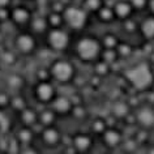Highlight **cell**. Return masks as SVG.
I'll return each instance as SVG.
<instances>
[{
  "label": "cell",
  "instance_id": "obj_31",
  "mask_svg": "<svg viewBox=\"0 0 154 154\" xmlns=\"http://www.w3.org/2000/svg\"><path fill=\"white\" fill-rule=\"evenodd\" d=\"M18 54L12 50H4L3 52H0V61H2L4 65L7 67H13L14 64L17 63V59H18Z\"/></svg>",
  "mask_w": 154,
  "mask_h": 154
},
{
  "label": "cell",
  "instance_id": "obj_20",
  "mask_svg": "<svg viewBox=\"0 0 154 154\" xmlns=\"http://www.w3.org/2000/svg\"><path fill=\"white\" fill-rule=\"evenodd\" d=\"M59 116L56 115V112L54 111L50 106H43L42 109H39L38 112V124L42 128L43 127H50V125H56L59 123Z\"/></svg>",
  "mask_w": 154,
  "mask_h": 154
},
{
  "label": "cell",
  "instance_id": "obj_36",
  "mask_svg": "<svg viewBox=\"0 0 154 154\" xmlns=\"http://www.w3.org/2000/svg\"><path fill=\"white\" fill-rule=\"evenodd\" d=\"M35 80L37 81H50L51 80V73H50V68L47 67H38L35 71ZM52 81V80H51Z\"/></svg>",
  "mask_w": 154,
  "mask_h": 154
},
{
  "label": "cell",
  "instance_id": "obj_2",
  "mask_svg": "<svg viewBox=\"0 0 154 154\" xmlns=\"http://www.w3.org/2000/svg\"><path fill=\"white\" fill-rule=\"evenodd\" d=\"M102 50L101 39L91 34H84L75 43V55L84 64L93 65L95 61L99 60Z\"/></svg>",
  "mask_w": 154,
  "mask_h": 154
},
{
  "label": "cell",
  "instance_id": "obj_15",
  "mask_svg": "<svg viewBox=\"0 0 154 154\" xmlns=\"http://www.w3.org/2000/svg\"><path fill=\"white\" fill-rule=\"evenodd\" d=\"M13 137L18 141L21 146L26 145H33L37 144L38 140V133L37 131L32 128V127H25V125H17L13 131Z\"/></svg>",
  "mask_w": 154,
  "mask_h": 154
},
{
  "label": "cell",
  "instance_id": "obj_14",
  "mask_svg": "<svg viewBox=\"0 0 154 154\" xmlns=\"http://www.w3.org/2000/svg\"><path fill=\"white\" fill-rule=\"evenodd\" d=\"M138 35L144 43H154V16L146 13L138 21Z\"/></svg>",
  "mask_w": 154,
  "mask_h": 154
},
{
  "label": "cell",
  "instance_id": "obj_24",
  "mask_svg": "<svg viewBox=\"0 0 154 154\" xmlns=\"http://www.w3.org/2000/svg\"><path fill=\"white\" fill-rule=\"evenodd\" d=\"M29 106V102L28 99H26V97L24 94L21 93H13L12 97H11V103H9V110L13 111L14 114H18L21 112L24 109H26V107Z\"/></svg>",
  "mask_w": 154,
  "mask_h": 154
},
{
  "label": "cell",
  "instance_id": "obj_40",
  "mask_svg": "<svg viewBox=\"0 0 154 154\" xmlns=\"http://www.w3.org/2000/svg\"><path fill=\"white\" fill-rule=\"evenodd\" d=\"M65 7H67V4L63 3L61 0H50V4H48L50 11H52V12H60V13H63Z\"/></svg>",
  "mask_w": 154,
  "mask_h": 154
},
{
  "label": "cell",
  "instance_id": "obj_29",
  "mask_svg": "<svg viewBox=\"0 0 154 154\" xmlns=\"http://www.w3.org/2000/svg\"><path fill=\"white\" fill-rule=\"evenodd\" d=\"M71 118L77 122H85L89 119V110H88V107L84 103L75 105L72 110V114H71Z\"/></svg>",
  "mask_w": 154,
  "mask_h": 154
},
{
  "label": "cell",
  "instance_id": "obj_25",
  "mask_svg": "<svg viewBox=\"0 0 154 154\" xmlns=\"http://www.w3.org/2000/svg\"><path fill=\"white\" fill-rule=\"evenodd\" d=\"M116 51H118V55L120 57V60H127V59H129V57L133 56L134 46L129 41L120 39V42H119V45L116 47Z\"/></svg>",
  "mask_w": 154,
  "mask_h": 154
},
{
  "label": "cell",
  "instance_id": "obj_17",
  "mask_svg": "<svg viewBox=\"0 0 154 154\" xmlns=\"http://www.w3.org/2000/svg\"><path fill=\"white\" fill-rule=\"evenodd\" d=\"M38 112L39 110L37 107H34L32 105H29L26 109H24L21 112H18L16 115L18 125H25V127H32L35 129V127H38Z\"/></svg>",
  "mask_w": 154,
  "mask_h": 154
},
{
  "label": "cell",
  "instance_id": "obj_1",
  "mask_svg": "<svg viewBox=\"0 0 154 154\" xmlns=\"http://www.w3.org/2000/svg\"><path fill=\"white\" fill-rule=\"evenodd\" d=\"M123 77L134 91L144 94L154 88V68L149 60H141L122 72Z\"/></svg>",
  "mask_w": 154,
  "mask_h": 154
},
{
  "label": "cell",
  "instance_id": "obj_34",
  "mask_svg": "<svg viewBox=\"0 0 154 154\" xmlns=\"http://www.w3.org/2000/svg\"><path fill=\"white\" fill-rule=\"evenodd\" d=\"M122 149L124 150V152H127L128 154H134L137 152L140 148V145L137 144V141L133 138V136H129L124 138V141H123V145H122Z\"/></svg>",
  "mask_w": 154,
  "mask_h": 154
},
{
  "label": "cell",
  "instance_id": "obj_32",
  "mask_svg": "<svg viewBox=\"0 0 154 154\" xmlns=\"http://www.w3.org/2000/svg\"><path fill=\"white\" fill-rule=\"evenodd\" d=\"M99 59L106 61L107 64H110L111 67H112L114 64H116L118 61L120 60V57H119V55H118L116 48H103Z\"/></svg>",
  "mask_w": 154,
  "mask_h": 154
},
{
  "label": "cell",
  "instance_id": "obj_30",
  "mask_svg": "<svg viewBox=\"0 0 154 154\" xmlns=\"http://www.w3.org/2000/svg\"><path fill=\"white\" fill-rule=\"evenodd\" d=\"M150 131H146V129H142V128H137L136 132H134L132 136L133 138L137 141V144L140 145V148H145V146H148L150 142Z\"/></svg>",
  "mask_w": 154,
  "mask_h": 154
},
{
  "label": "cell",
  "instance_id": "obj_47",
  "mask_svg": "<svg viewBox=\"0 0 154 154\" xmlns=\"http://www.w3.org/2000/svg\"><path fill=\"white\" fill-rule=\"evenodd\" d=\"M0 154H8L7 152H3V150H0Z\"/></svg>",
  "mask_w": 154,
  "mask_h": 154
},
{
  "label": "cell",
  "instance_id": "obj_43",
  "mask_svg": "<svg viewBox=\"0 0 154 154\" xmlns=\"http://www.w3.org/2000/svg\"><path fill=\"white\" fill-rule=\"evenodd\" d=\"M145 153L144 154H154V142H150L148 146H145Z\"/></svg>",
  "mask_w": 154,
  "mask_h": 154
},
{
  "label": "cell",
  "instance_id": "obj_39",
  "mask_svg": "<svg viewBox=\"0 0 154 154\" xmlns=\"http://www.w3.org/2000/svg\"><path fill=\"white\" fill-rule=\"evenodd\" d=\"M18 154H43V153H42V148H41V146H38L37 144H33V145L21 146Z\"/></svg>",
  "mask_w": 154,
  "mask_h": 154
},
{
  "label": "cell",
  "instance_id": "obj_8",
  "mask_svg": "<svg viewBox=\"0 0 154 154\" xmlns=\"http://www.w3.org/2000/svg\"><path fill=\"white\" fill-rule=\"evenodd\" d=\"M33 98L39 106H50L59 94L57 85L54 81H37L32 89Z\"/></svg>",
  "mask_w": 154,
  "mask_h": 154
},
{
  "label": "cell",
  "instance_id": "obj_6",
  "mask_svg": "<svg viewBox=\"0 0 154 154\" xmlns=\"http://www.w3.org/2000/svg\"><path fill=\"white\" fill-rule=\"evenodd\" d=\"M13 48L20 56H32L38 50V37L28 29H22L13 38Z\"/></svg>",
  "mask_w": 154,
  "mask_h": 154
},
{
  "label": "cell",
  "instance_id": "obj_12",
  "mask_svg": "<svg viewBox=\"0 0 154 154\" xmlns=\"http://www.w3.org/2000/svg\"><path fill=\"white\" fill-rule=\"evenodd\" d=\"M33 11L24 4H17L9 8V20L16 28L20 29H28L33 18Z\"/></svg>",
  "mask_w": 154,
  "mask_h": 154
},
{
  "label": "cell",
  "instance_id": "obj_4",
  "mask_svg": "<svg viewBox=\"0 0 154 154\" xmlns=\"http://www.w3.org/2000/svg\"><path fill=\"white\" fill-rule=\"evenodd\" d=\"M91 14L82 8V5L80 4H67L65 9L63 11V17L65 22V28L71 32H82L86 29V26L89 25Z\"/></svg>",
  "mask_w": 154,
  "mask_h": 154
},
{
  "label": "cell",
  "instance_id": "obj_9",
  "mask_svg": "<svg viewBox=\"0 0 154 154\" xmlns=\"http://www.w3.org/2000/svg\"><path fill=\"white\" fill-rule=\"evenodd\" d=\"M124 138H125L124 131L122 128H119L118 125H110L109 128L102 133V136L98 137V140L107 152L112 153L115 150L122 148Z\"/></svg>",
  "mask_w": 154,
  "mask_h": 154
},
{
  "label": "cell",
  "instance_id": "obj_35",
  "mask_svg": "<svg viewBox=\"0 0 154 154\" xmlns=\"http://www.w3.org/2000/svg\"><path fill=\"white\" fill-rule=\"evenodd\" d=\"M122 29L124 30L127 34H136L138 33V21L134 18H128V20L122 22Z\"/></svg>",
  "mask_w": 154,
  "mask_h": 154
},
{
  "label": "cell",
  "instance_id": "obj_5",
  "mask_svg": "<svg viewBox=\"0 0 154 154\" xmlns=\"http://www.w3.org/2000/svg\"><path fill=\"white\" fill-rule=\"evenodd\" d=\"M45 43L51 52H65L72 45V34L67 28L50 29L45 35Z\"/></svg>",
  "mask_w": 154,
  "mask_h": 154
},
{
  "label": "cell",
  "instance_id": "obj_21",
  "mask_svg": "<svg viewBox=\"0 0 154 154\" xmlns=\"http://www.w3.org/2000/svg\"><path fill=\"white\" fill-rule=\"evenodd\" d=\"M109 127H110V124H109V122H107V118L98 115V116L90 118L89 128H88V131H89L93 136H95L98 138L99 136H102V133L105 132Z\"/></svg>",
  "mask_w": 154,
  "mask_h": 154
},
{
  "label": "cell",
  "instance_id": "obj_33",
  "mask_svg": "<svg viewBox=\"0 0 154 154\" xmlns=\"http://www.w3.org/2000/svg\"><path fill=\"white\" fill-rule=\"evenodd\" d=\"M105 4H106L105 0H84L81 5L90 14H95Z\"/></svg>",
  "mask_w": 154,
  "mask_h": 154
},
{
  "label": "cell",
  "instance_id": "obj_37",
  "mask_svg": "<svg viewBox=\"0 0 154 154\" xmlns=\"http://www.w3.org/2000/svg\"><path fill=\"white\" fill-rule=\"evenodd\" d=\"M12 94L8 90H0V110H9V103Z\"/></svg>",
  "mask_w": 154,
  "mask_h": 154
},
{
  "label": "cell",
  "instance_id": "obj_18",
  "mask_svg": "<svg viewBox=\"0 0 154 154\" xmlns=\"http://www.w3.org/2000/svg\"><path fill=\"white\" fill-rule=\"evenodd\" d=\"M112 8L115 11L116 20L119 22H123V21L128 20V18H132L134 16V13H136L129 0H116V2H114Z\"/></svg>",
  "mask_w": 154,
  "mask_h": 154
},
{
  "label": "cell",
  "instance_id": "obj_3",
  "mask_svg": "<svg viewBox=\"0 0 154 154\" xmlns=\"http://www.w3.org/2000/svg\"><path fill=\"white\" fill-rule=\"evenodd\" d=\"M48 68L50 73H51V80L56 85H71L77 76L75 64L71 60L64 59V57H57V59L52 60Z\"/></svg>",
  "mask_w": 154,
  "mask_h": 154
},
{
  "label": "cell",
  "instance_id": "obj_13",
  "mask_svg": "<svg viewBox=\"0 0 154 154\" xmlns=\"http://www.w3.org/2000/svg\"><path fill=\"white\" fill-rule=\"evenodd\" d=\"M73 106L75 105H73L71 97H69V95H65V94H60V93L56 95V98L54 99V102L50 105V107L56 112L59 119L71 118Z\"/></svg>",
  "mask_w": 154,
  "mask_h": 154
},
{
  "label": "cell",
  "instance_id": "obj_45",
  "mask_svg": "<svg viewBox=\"0 0 154 154\" xmlns=\"http://www.w3.org/2000/svg\"><path fill=\"white\" fill-rule=\"evenodd\" d=\"M55 154H67V153H65L64 150L60 148V149H57V150H56V152H55Z\"/></svg>",
  "mask_w": 154,
  "mask_h": 154
},
{
  "label": "cell",
  "instance_id": "obj_28",
  "mask_svg": "<svg viewBox=\"0 0 154 154\" xmlns=\"http://www.w3.org/2000/svg\"><path fill=\"white\" fill-rule=\"evenodd\" d=\"M46 17H47V22H48L50 29H57V28H64L65 26L63 13L48 11V13L46 14Z\"/></svg>",
  "mask_w": 154,
  "mask_h": 154
},
{
  "label": "cell",
  "instance_id": "obj_22",
  "mask_svg": "<svg viewBox=\"0 0 154 154\" xmlns=\"http://www.w3.org/2000/svg\"><path fill=\"white\" fill-rule=\"evenodd\" d=\"M7 89L13 93H21L26 86V80L21 73H11L5 79Z\"/></svg>",
  "mask_w": 154,
  "mask_h": 154
},
{
  "label": "cell",
  "instance_id": "obj_46",
  "mask_svg": "<svg viewBox=\"0 0 154 154\" xmlns=\"http://www.w3.org/2000/svg\"><path fill=\"white\" fill-rule=\"evenodd\" d=\"M82 2L84 0H72V3H75V4H80V5L82 4Z\"/></svg>",
  "mask_w": 154,
  "mask_h": 154
},
{
  "label": "cell",
  "instance_id": "obj_41",
  "mask_svg": "<svg viewBox=\"0 0 154 154\" xmlns=\"http://www.w3.org/2000/svg\"><path fill=\"white\" fill-rule=\"evenodd\" d=\"M13 0H0V9H9Z\"/></svg>",
  "mask_w": 154,
  "mask_h": 154
},
{
  "label": "cell",
  "instance_id": "obj_26",
  "mask_svg": "<svg viewBox=\"0 0 154 154\" xmlns=\"http://www.w3.org/2000/svg\"><path fill=\"white\" fill-rule=\"evenodd\" d=\"M91 69H93V75L99 77V79H106L107 76H110L111 71H112V67L110 64H107L106 61L103 60H97L95 63L91 65Z\"/></svg>",
  "mask_w": 154,
  "mask_h": 154
},
{
  "label": "cell",
  "instance_id": "obj_16",
  "mask_svg": "<svg viewBox=\"0 0 154 154\" xmlns=\"http://www.w3.org/2000/svg\"><path fill=\"white\" fill-rule=\"evenodd\" d=\"M133 109L131 107V105L128 103L127 99H123V98H119V99H115L114 102H111V106H110V116H112L116 122H122L128 116V115L132 114Z\"/></svg>",
  "mask_w": 154,
  "mask_h": 154
},
{
  "label": "cell",
  "instance_id": "obj_44",
  "mask_svg": "<svg viewBox=\"0 0 154 154\" xmlns=\"http://www.w3.org/2000/svg\"><path fill=\"white\" fill-rule=\"evenodd\" d=\"M112 154H128V153L124 152V150L120 148V149H118V150H115V152H112Z\"/></svg>",
  "mask_w": 154,
  "mask_h": 154
},
{
  "label": "cell",
  "instance_id": "obj_42",
  "mask_svg": "<svg viewBox=\"0 0 154 154\" xmlns=\"http://www.w3.org/2000/svg\"><path fill=\"white\" fill-rule=\"evenodd\" d=\"M148 14H152V16H154V0H149L148 3Z\"/></svg>",
  "mask_w": 154,
  "mask_h": 154
},
{
  "label": "cell",
  "instance_id": "obj_23",
  "mask_svg": "<svg viewBox=\"0 0 154 154\" xmlns=\"http://www.w3.org/2000/svg\"><path fill=\"white\" fill-rule=\"evenodd\" d=\"M94 16L97 17V20L103 25H112L114 22L118 21L115 11L112 8V4H107V3L94 14Z\"/></svg>",
  "mask_w": 154,
  "mask_h": 154
},
{
  "label": "cell",
  "instance_id": "obj_49",
  "mask_svg": "<svg viewBox=\"0 0 154 154\" xmlns=\"http://www.w3.org/2000/svg\"><path fill=\"white\" fill-rule=\"evenodd\" d=\"M0 26H2V21H0Z\"/></svg>",
  "mask_w": 154,
  "mask_h": 154
},
{
  "label": "cell",
  "instance_id": "obj_19",
  "mask_svg": "<svg viewBox=\"0 0 154 154\" xmlns=\"http://www.w3.org/2000/svg\"><path fill=\"white\" fill-rule=\"evenodd\" d=\"M28 30L32 32L35 37H43L47 34L50 30L48 22H47V17L46 16H39V14H34L32 21L28 26Z\"/></svg>",
  "mask_w": 154,
  "mask_h": 154
},
{
  "label": "cell",
  "instance_id": "obj_27",
  "mask_svg": "<svg viewBox=\"0 0 154 154\" xmlns=\"http://www.w3.org/2000/svg\"><path fill=\"white\" fill-rule=\"evenodd\" d=\"M99 39H101V43H102L103 48H116L119 42H120L119 35L114 32H106Z\"/></svg>",
  "mask_w": 154,
  "mask_h": 154
},
{
  "label": "cell",
  "instance_id": "obj_48",
  "mask_svg": "<svg viewBox=\"0 0 154 154\" xmlns=\"http://www.w3.org/2000/svg\"><path fill=\"white\" fill-rule=\"evenodd\" d=\"M105 154H112V153H105Z\"/></svg>",
  "mask_w": 154,
  "mask_h": 154
},
{
  "label": "cell",
  "instance_id": "obj_10",
  "mask_svg": "<svg viewBox=\"0 0 154 154\" xmlns=\"http://www.w3.org/2000/svg\"><path fill=\"white\" fill-rule=\"evenodd\" d=\"M97 137L89 131H76L71 134V145L77 154H90L93 152Z\"/></svg>",
  "mask_w": 154,
  "mask_h": 154
},
{
  "label": "cell",
  "instance_id": "obj_50",
  "mask_svg": "<svg viewBox=\"0 0 154 154\" xmlns=\"http://www.w3.org/2000/svg\"><path fill=\"white\" fill-rule=\"evenodd\" d=\"M0 63H2V61H0Z\"/></svg>",
  "mask_w": 154,
  "mask_h": 154
},
{
  "label": "cell",
  "instance_id": "obj_11",
  "mask_svg": "<svg viewBox=\"0 0 154 154\" xmlns=\"http://www.w3.org/2000/svg\"><path fill=\"white\" fill-rule=\"evenodd\" d=\"M137 128H142L153 132L154 131V106L142 102L133 110Z\"/></svg>",
  "mask_w": 154,
  "mask_h": 154
},
{
  "label": "cell",
  "instance_id": "obj_38",
  "mask_svg": "<svg viewBox=\"0 0 154 154\" xmlns=\"http://www.w3.org/2000/svg\"><path fill=\"white\" fill-rule=\"evenodd\" d=\"M131 4H132L133 9L136 13L140 12H146L148 11V3L149 0H129Z\"/></svg>",
  "mask_w": 154,
  "mask_h": 154
},
{
  "label": "cell",
  "instance_id": "obj_7",
  "mask_svg": "<svg viewBox=\"0 0 154 154\" xmlns=\"http://www.w3.org/2000/svg\"><path fill=\"white\" fill-rule=\"evenodd\" d=\"M64 140V133L59 125L43 127L38 132V141L41 148L47 150H57L61 148Z\"/></svg>",
  "mask_w": 154,
  "mask_h": 154
}]
</instances>
